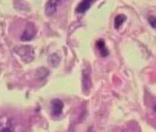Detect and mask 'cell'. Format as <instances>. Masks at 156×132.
<instances>
[{
	"instance_id": "6da1fadb",
	"label": "cell",
	"mask_w": 156,
	"mask_h": 132,
	"mask_svg": "<svg viewBox=\"0 0 156 132\" xmlns=\"http://www.w3.org/2000/svg\"><path fill=\"white\" fill-rule=\"evenodd\" d=\"M92 87V79H91V69L89 63H87L83 71V89L85 94H89Z\"/></svg>"
},
{
	"instance_id": "7a4b0ae2",
	"label": "cell",
	"mask_w": 156,
	"mask_h": 132,
	"mask_svg": "<svg viewBox=\"0 0 156 132\" xmlns=\"http://www.w3.org/2000/svg\"><path fill=\"white\" fill-rule=\"evenodd\" d=\"M64 108V103L62 100L59 99H55L51 102L52 113L54 116L58 117L62 113Z\"/></svg>"
},
{
	"instance_id": "3957f363",
	"label": "cell",
	"mask_w": 156,
	"mask_h": 132,
	"mask_svg": "<svg viewBox=\"0 0 156 132\" xmlns=\"http://www.w3.org/2000/svg\"><path fill=\"white\" fill-rule=\"evenodd\" d=\"M36 34L35 26L33 25H28L26 27V29L24 30L23 35L22 36V39L24 40H28L32 39L34 36Z\"/></svg>"
},
{
	"instance_id": "277c9868",
	"label": "cell",
	"mask_w": 156,
	"mask_h": 132,
	"mask_svg": "<svg viewBox=\"0 0 156 132\" xmlns=\"http://www.w3.org/2000/svg\"><path fill=\"white\" fill-rule=\"evenodd\" d=\"M57 2L56 1H49L46 6L45 12L47 16H51L54 15L56 12Z\"/></svg>"
},
{
	"instance_id": "5b68a950",
	"label": "cell",
	"mask_w": 156,
	"mask_h": 132,
	"mask_svg": "<svg viewBox=\"0 0 156 132\" xmlns=\"http://www.w3.org/2000/svg\"><path fill=\"white\" fill-rule=\"evenodd\" d=\"M92 3H93V1H83L82 2H80L76 8V12L79 13H84L90 8Z\"/></svg>"
},
{
	"instance_id": "8992f818",
	"label": "cell",
	"mask_w": 156,
	"mask_h": 132,
	"mask_svg": "<svg viewBox=\"0 0 156 132\" xmlns=\"http://www.w3.org/2000/svg\"><path fill=\"white\" fill-rule=\"evenodd\" d=\"M96 46L97 47V49L100 51L101 56L107 57L108 55V51L107 48V47L105 46V43L104 40H98L96 43Z\"/></svg>"
},
{
	"instance_id": "52a82bcc",
	"label": "cell",
	"mask_w": 156,
	"mask_h": 132,
	"mask_svg": "<svg viewBox=\"0 0 156 132\" xmlns=\"http://www.w3.org/2000/svg\"><path fill=\"white\" fill-rule=\"evenodd\" d=\"M126 16L125 15L123 14V13H121V14H118L115 18V28L118 29L120 28L121 26L123 25L125 22V20H126Z\"/></svg>"
},
{
	"instance_id": "ba28073f",
	"label": "cell",
	"mask_w": 156,
	"mask_h": 132,
	"mask_svg": "<svg viewBox=\"0 0 156 132\" xmlns=\"http://www.w3.org/2000/svg\"><path fill=\"white\" fill-rule=\"evenodd\" d=\"M149 22H150V25L153 27V28H155V18L154 16H151L148 19Z\"/></svg>"
},
{
	"instance_id": "9c48e42d",
	"label": "cell",
	"mask_w": 156,
	"mask_h": 132,
	"mask_svg": "<svg viewBox=\"0 0 156 132\" xmlns=\"http://www.w3.org/2000/svg\"><path fill=\"white\" fill-rule=\"evenodd\" d=\"M2 132H11V131L8 129V128H6V129H3Z\"/></svg>"
}]
</instances>
